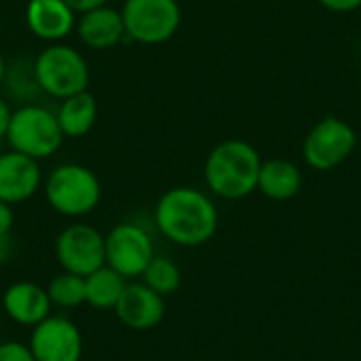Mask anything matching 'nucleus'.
<instances>
[{"mask_svg": "<svg viewBox=\"0 0 361 361\" xmlns=\"http://www.w3.org/2000/svg\"><path fill=\"white\" fill-rule=\"evenodd\" d=\"M4 315L23 328H34L53 311L47 290L34 281H15L2 294Z\"/></svg>", "mask_w": 361, "mask_h": 361, "instance_id": "13", "label": "nucleus"}, {"mask_svg": "<svg viewBox=\"0 0 361 361\" xmlns=\"http://www.w3.org/2000/svg\"><path fill=\"white\" fill-rule=\"evenodd\" d=\"M13 224H15V212L13 205L0 201V235H8L13 233Z\"/></svg>", "mask_w": 361, "mask_h": 361, "instance_id": "25", "label": "nucleus"}, {"mask_svg": "<svg viewBox=\"0 0 361 361\" xmlns=\"http://www.w3.org/2000/svg\"><path fill=\"white\" fill-rule=\"evenodd\" d=\"M118 322L135 332L157 328L165 317V298L150 290L144 281H129L118 305L114 307Z\"/></svg>", "mask_w": 361, "mask_h": 361, "instance_id": "12", "label": "nucleus"}, {"mask_svg": "<svg viewBox=\"0 0 361 361\" xmlns=\"http://www.w3.org/2000/svg\"><path fill=\"white\" fill-rule=\"evenodd\" d=\"M330 13H353L361 8V0H317Z\"/></svg>", "mask_w": 361, "mask_h": 361, "instance_id": "23", "label": "nucleus"}, {"mask_svg": "<svg viewBox=\"0 0 361 361\" xmlns=\"http://www.w3.org/2000/svg\"><path fill=\"white\" fill-rule=\"evenodd\" d=\"M2 89L8 93L11 99L21 104H36L38 95H42L36 74H34V61L27 59H15L6 63Z\"/></svg>", "mask_w": 361, "mask_h": 361, "instance_id": "19", "label": "nucleus"}, {"mask_svg": "<svg viewBox=\"0 0 361 361\" xmlns=\"http://www.w3.org/2000/svg\"><path fill=\"white\" fill-rule=\"evenodd\" d=\"M76 19L63 0H30L25 6L27 30L44 42H63L76 30Z\"/></svg>", "mask_w": 361, "mask_h": 361, "instance_id": "14", "label": "nucleus"}, {"mask_svg": "<svg viewBox=\"0 0 361 361\" xmlns=\"http://www.w3.org/2000/svg\"><path fill=\"white\" fill-rule=\"evenodd\" d=\"M127 283L121 273L104 264L85 277V305L97 311H114Z\"/></svg>", "mask_w": 361, "mask_h": 361, "instance_id": "18", "label": "nucleus"}, {"mask_svg": "<svg viewBox=\"0 0 361 361\" xmlns=\"http://www.w3.org/2000/svg\"><path fill=\"white\" fill-rule=\"evenodd\" d=\"M0 361H36L27 343L21 341H4L0 343Z\"/></svg>", "mask_w": 361, "mask_h": 361, "instance_id": "22", "label": "nucleus"}, {"mask_svg": "<svg viewBox=\"0 0 361 361\" xmlns=\"http://www.w3.org/2000/svg\"><path fill=\"white\" fill-rule=\"evenodd\" d=\"M34 74L42 95L55 99H66L89 87L85 55L66 42H49L34 59Z\"/></svg>", "mask_w": 361, "mask_h": 361, "instance_id": "5", "label": "nucleus"}, {"mask_svg": "<svg viewBox=\"0 0 361 361\" xmlns=\"http://www.w3.org/2000/svg\"><path fill=\"white\" fill-rule=\"evenodd\" d=\"M4 140L8 142L11 150L42 161L53 157L61 148L66 137L55 112L40 104H21L11 114Z\"/></svg>", "mask_w": 361, "mask_h": 361, "instance_id": "4", "label": "nucleus"}, {"mask_svg": "<svg viewBox=\"0 0 361 361\" xmlns=\"http://www.w3.org/2000/svg\"><path fill=\"white\" fill-rule=\"evenodd\" d=\"M0 34H2V21H0Z\"/></svg>", "mask_w": 361, "mask_h": 361, "instance_id": "29", "label": "nucleus"}, {"mask_svg": "<svg viewBox=\"0 0 361 361\" xmlns=\"http://www.w3.org/2000/svg\"><path fill=\"white\" fill-rule=\"evenodd\" d=\"M76 15H82L87 11H93V8H99L104 4H108L110 0H63Z\"/></svg>", "mask_w": 361, "mask_h": 361, "instance_id": "26", "label": "nucleus"}, {"mask_svg": "<svg viewBox=\"0 0 361 361\" xmlns=\"http://www.w3.org/2000/svg\"><path fill=\"white\" fill-rule=\"evenodd\" d=\"M55 258L61 271L87 277L106 264V237L91 224L72 222L55 239Z\"/></svg>", "mask_w": 361, "mask_h": 361, "instance_id": "9", "label": "nucleus"}, {"mask_svg": "<svg viewBox=\"0 0 361 361\" xmlns=\"http://www.w3.org/2000/svg\"><path fill=\"white\" fill-rule=\"evenodd\" d=\"M55 116H57L63 137H70V140L85 137L97 121V99L89 91L74 93L61 99Z\"/></svg>", "mask_w": 361, "mask_h": 361, "instance_id": "17", "label": "nucleus"}, {"mask_svg": "<svg viewBox=\"0 0 361 361\" xmlns=\"http://www.w3.org/2000/svg\"><path fill=\"white\" fill-rule=\"evenodd\" d=\"M15 254H17V245H15L13 233H8V235H0V264L11 262Z\"/></svg>", "mask_w": 361, "mask_h": 361, "instance_id": "24", "label": "nucleus"}, {"mask_svg": "<svg viewBox=\"0 0 361 361\" xmlns=\"http://www.w3.org/2000/svg\"><path fill=\"white\" fill-rule=\"evenodd\" d=\"M27 347L36 361H80L85 355L80 328L68 315L55 313L32 328Z\"/></svg>", "mask_w": 361, "mask_h": 361, "instance_id": "10", "label": "nucleus"}, {"mask_svg": "<svg viewBox=\"0 0 361 361\" xmlns=\"http://www.w3.org/2000/svg\"><path fill=\"white\" fill-rule=\"evenodd\" d=\"M47 296L53 309L74 311L85 305V277L61 271L47 283Z\"/></svg>", "mask_w": 361, "mask_h": 361, "instance_id": "20", "label": "nucleus"}, {"mask_svg": "<svg viewBox=\"0 0 361 361\" xmlns=\"http://www.w3.org/2000/svg\"><path fill=\"white\" fill-rule=\"evenodd\" d=\"M302 188V171L290 159H267L258 173V192L271 201H290Z\"/></svg>", "mask_w": 361, "mask_h": 361, "instance_id": "16", "label": "nucleus"}, {"mask_svg": "<svg viewBox=\"0 0 361 361\" xmlns=\"http://www.w3.org/2000/svg\"><path fill=\"white\" fill-rule=\"evenodd\" d=\"M357 148L355 129L338 116L317 121L302 142V159L315 171H332L341 167Z\"/></svg>", "mask_w": 361, "mask_h": 361, "instance_id": "7", "label": "nucleus"}, {"mask_svg": "<svg viewBox=\"0 0 361 361\" xmlns=\"http://www.w3.org/2000/svg\"><path fill=\"white\" fill-rule=\"evenodd\" d=\"M4 72H6V61L0 53V89H2V80H4Z\"/></svg>", "mask_w": 361, "mask_h": 361, "instance_id": "28", "label": "nucleus"}, {"mask_svg": "<svg viewBox=\"0 0 361 361\" xmlns=\"http://www.w3.org/2000/svg\"><path fill=\"white\" fill-rule=\"evenodd\" d=\"M11 114H13V110H11V106H8V99H4V97L0 95V140L6 137L8 123H11Z\"/></svg>", "mask_w": 361, "mask_h": 361, "instance_id": "27", "label": "nucleus"}, {"mask_svg": "<svg viewBox=\"0 0 361 361\" xmlns=\"http://www.w3.org/2000/svg\"><path fill=\"white\" fill-rule=\"evenodd\" d=\"M262 157L254 144L231 137L216 144L203 165L207 190L224 201H241L258 190Z\"/></svg>", "mask_w": 361, "mask_h": 361, "instance_id": "2", "label": "nucleus"}, {"mask_svg": "<svg viewBox=\"0 0 361 361\" xmlns=\"http://www.w3.org/2000/svg\"><path fill=\"white\" fill-rule=\"evenodd\" d=\"M42 188L40 161L15 150L0 152V201L21 205Z\"/></svg>", "mask_w": 361, "mask_h": 361, "instance_id": "11", "label": "nucleus"}, {"mask_svg": "<svg viewBox=\"0 0 361 361\" xmlns=\"http://www.w3.org/2000/svg\"><path fill=\"white\" fill-rule=\"evenodd\" d=\"M76 34L78 40L93 51H106L118 44L125 38V25L121 11L104 4L99 8L87 11L76 19Z\"/></svg>", "mask_w": 361, "mask_h": 361, "instance_id": "15", "label": "nucleus"}, {"mask_svg": "<svg viewBox=\"0 0 361 361\" xmlns=\"http://www.w3.org/2000/svg\"><path fill=\"white\" fill-rule=\"evenodd\" d=\"M121 17L125 38L140 44H163L180 30L182 8L178 0H125Z\"/></svg>", "mask_w": 361, "mask_h": 361, "instance_id": "6", "label": "nucleus"}, {"mask_svg": "<svg viewBox=\"0 0 361 361\" xmlns=\"http://www.w3.org/2000/svg\"><path fill=\"white\" fill-rule=\"evenodd\" d=\"M140 281H144L150 290H154L157 294H161L165 298V296H171L180 288L182 271H180V267L171 258L157 254L152 258V262L146 267V271L140 277Z\"/></svg>", "mask_w": 361, "mask_h": 361, "instance_id": "21", "label": "nucleus"}, {"mask_svg": "<svg viewBox=\"0 0 361 361\" xmlns=\"http://www.w3.org/2000/svg\"><path fill=\"white\" fill-rule=\"evenodd\" d=\"M152 220L169 243L199 247L216 235L220 214L209 192L195 186H173L159 197Z\"/></svg>", "mask_w": 361, "mask_h": 361, "instance_id": "1", "label": "nucleus"}, {"mask_svg": "<svg viewBox=\"0 0 361 361\" xmlns=\"http://www.w3.org/2000/svg\"><path fill=\"white\" fill-rule=\"evenodd\" d=\"M106 264L127 281L140 279L157 256L148 228L137 222H118L106 235Z\"/></svg>", "mask_w": 361, "mask_h": 361, "instance_id": "8", "label": "nucleus"}, {"mask_svg": "<svg viewBox=\"0 0 361 361\" xmlns=\"http://www.w3.org/2000/svg\"><path fill=\"white\" fill-rule=\"evenodd\" d=\"M44 199L63 218H85L102 201V184L95 171L80 163H61L42 180Z\"/></svg>", "mask_w": 361, "mask_h": 361, "instance_id": "3", "label": "nucleus"}]
</instances>
